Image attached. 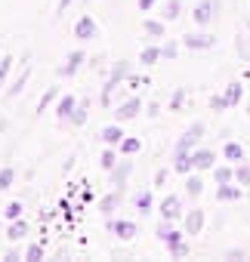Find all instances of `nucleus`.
Wrapping results in <instances>:
<instances>
[{
	"mask_svg": "<svg viewBox=\"0 0 250 262\" xmlns=\"http://www.w3.org/2000/svg\"><path fill=\"white\" fill-rule=\"evenodd\" d=\"M216 10H219V0H201V4L195 7V13H192V19L198 25H207V22H213Z\"/></svg>",
	"mask_w": 250,
	"mask_h": 262,
	"instance_id": "1",
	"label": "nucleus"
},
{
	"mask_svg": "<svg viewBox=\"0 0 250 262\" xmlns=\"http://www.w3.org/2000/svg\"><path fill=\"white\" fill-rule=\"evenodd\" d=\"M201 136H204V123H201V120H195V123L185 129V133H182V139L176 142V148H189V151H192V145H198V142H201Z\"/></svg>",
	"mask_w": 250,
	"mask_h": 262,
	"instance_id": "2",
	"label": "nucleus"
},
{
	"mask_svg": "<svg viewBox=\"0 0 250 262\" xmlns=\"http://www.w3.org/2000/svg\"><path fill=\"white\" fill-rule=\"evenodd\" d=\"M108 228H111L120 241H133V237H136V222H130V219H117V222L108 219Z\"/></svg>",
	"mask_w": 250,
	"mask_h": 262,
	"instance_id": "3",
	"label": "nucleus"
},
{
	"mask_svg": "<svg viewBox=\"0 0 250 262\" xmlns=\"http://www.w3.org/2000/svg\"><path fill=\"white\" fill-rule=\"evenodd\" d=\"M96 34H99L96 22H93L90 16H80V19H77V25H74V37H77V40H93Z\"/></svg>",
	"mask_w": 250,
	"mask_h": 262,
	"instance_id": "4",
	"label": "nucleus"
},
{
	"mask_svg": "<svg viewBox=\"0 0 250 262\" xmlns=\"http://www.w3.org/2000/svg\"><path fill=\"white\" fill-rule=\"evenodd\" d=\"M161 216H164L167 222H173V219H179V216H182V204H179V198H176V194H170V198H164V201H161Z\"/></svg>",
	"mask_w": 250,
	"mask_h": 262,
	"instance_id": "5",
	"label": "nucleus"
},
{
	"mask_svg": "<svg viewBox=\"0 0 250 262\" xmlns=\"http://www.w3.org/2000/svg\"><path fill=\"white\" fill-rule=\"evenodd\" d=\"M139 111H142V99H130V102H123V105H117L114 117H117V120H133V117H136Z\"/></svg>",
	"mask_w": 250,
	"mask_h": 262,
	"instance_id": "6",
	"label": "nucleus"
},
{
	"mask_svg": "<svg viewBox=\"0 0 250 262\" xmlns=\"http://www.w3.org/2000/svg\"><path fill=\"white\" fill-rule=\"evenodd\" d=\"M133 173V161H120L114 170H111V185H117V188H123L127 185V176Z\"/></svg>",
	"mask_w": 250,
	"mask_h": 262,
	"instance_id": "7",
	"label": "nucleus"
},
{
	"mask_svg": "<svg viewBox=\"0 0 250 262\" xmlns=\"http://www.w3.org/2000/svg\"><path fill=\"white\" fill-rule=\"evenodd\" d=\"M173 167H176V173H189V170L195 167L192 151H189V148H176V155H173Z\"/></svg>",
	"mask_w": 250,
	"mask_h": 262,
	"instance_id": "8",
	"label": "nucleus"
},
{
	"mask_svg": "<svg viewBox=\"0 0 250 262\" xmlns=\"http://www.w3.org/2000/svg\"><path fill=\"white\" fill-rule=\"evenodd\" d=\"M182 43H185L189 50H210V47L216 43V37H213V34H192V37H185Z\"/></svg>",
	"mask_w": 250,
	"mask_h": 262,
	"instance_id": "9",
	"label": "nucleus"
},
{
	"mask_svg": "<svg viewBox=\"0 0 250 262\" xmlns=\"http://www.w3.org/2000/svg\"><path fill=\"white\" fill-rule=\"evenodd\" d=\"M80 62H84V53H80V50H74V53L68 56V62H65V65L59 68V77H71V74H74V71L80 68Z\"/></svg>",
	"mask_w": 250,
	"mask_h": 262,
	"instance_id": "10",
	"label": "nucleus"
},
{
	"mask_svg": "<svg viewBox=\"0 0 250 262\" xmlns=\"http://www.w3.org/2000/svg\"><path fill=\"white\" fill-rule=\"evenodd\" d=\"M216 201H222V204H228V201H241V185H219L216 188Z\"/></svg>",
	"mask_w": 250,
	"mask_h": 262,
	"instance_id": "11",
	"label": "nucleus"
},
{
	"mask_svg": "<svg viewBox=\"0 0 250 262\" xmlns=\"http://www.w3.org/2000/svg\"><path fill=\"white\" fill-rule=\"evenodd\" d=\"M74 108H77V102H74L71 96H65V99H59V105H56V117H59V120H71Z\"/></svg>",
	"mask_w": 250,
	"mask_h": 262,
	"instance_id": "12",
	"label": "nucleus"
},
{
	"mask_svg": "<svg viewBox=\"0 0 250 262\" xmlns=\"http://www.w3.org/2000/svg\"><path fill=\"white\" fill-rule=\"evenodd\" d=\"M201 228H204V213H201V210H192V213L185 216V231H189V234H198Z\"/></svg>",
	"mask_w": 250,
	"mask_h": 262,
	"instance_id": "13",
	"label": "nucleus"
},
{
	"mask_svg": "<svg viewBox=\"0 0 250 262\" xmlns=\"http://www.w3.org/2000/svg\"><path fill=\"white\" fill-rule=\"evenodd\" d=\"M102 142H105V145H120V142H123L120 126H114V123H111V126H105V129H102Z\"/></svg>",
	"mask_w": 250,
	"mask_h": 262,
	"instance_id": "14",
	"label": "nucleus"
},
{
	"mask_svg": "<svg viewBox=\"0 0 250 262\" xmlns=\"http://www.w3.org/2000/svg\"><path fill=\"white\" fill-rule=\"evenodd\" d=\"M192 158H195V167H198V170H207V167H213V161H216V155H213V151H207V148L195 151Z\"/></svg>",
	"mask_w": 250,
	"mask_h": 262,
	"instance_id": "15",
	"label": "nucleus"
},
{
	"mask_svg": "<svg viewBox=\"0 0 250 262\" xmlns=\"http://www.w3.org/2000/svg\"><path fill=\"white\" fill-rule=\"evenodd\" d=\"M117 204H120V194H117V191H114V194H105V198L99 201V213H102V216H111Z\"/></svg>",
	"mask_w": 250,
	"mask_h": 262,
	"instance_id": "16",
	"label": "nucleus"
},
{
	"mask_svg": "<svg viewBox=\"0 0 250 262\" xmlns=\"http://www.w3.org/2000/svg\"><path fill=\"white\" fill-rule=\"evenodd\" d=\"M158 59H164V50H161V47H145V50H142V56H139V62H142V65H155Z\"/></svg>",
	"mask_w": 250,
	"mask_h": 262,
	"instance_id": "17",
	"label": "nucleus"
},
{
	"mask_svg": "<svg viewBox=\"0 0 250 262\" xmlns=\"http://www.w3.org/2000/svg\"><path fill=\"white\" fill-rule=\"evenodd\" d=\"M225 161L241 164V161H244V148H241L238 142H225Z\"/></svg>",
	"mask_w": 250,
	"mask_h": 262,
	"instance_id": "18",
	"label": "nucleus"
},
{
	"mask_svg": "<svg viewBox=\"0 0 250 262\" xmlns=\"http://www.w3.org/2000/svg\"><path fill=\"white\" fill-rule=\"evenodd\" d=\"M25 234H28V222H22V219L16 222V219H13V225H10V231H7V241H19V237H25Z\"/></svg>",
	"mask_w": 250,
	"mask_h": 262,
	"instance_id": "19",
	"label": "nucleus"
},
{
	"mask_svg": "<svg viewBox=\"0 0 250 262\" xmlns=\"http://www.w3.org/2000/svg\"><path fill=\"white\" fill-rule=\"evenodd\" d=\"M213 176H216V185H225V182L235 179V170H232V167H216Z\"/></svg>",
	"mask_w": 250,
	"mask_h": 262,
	"instance_id": "20",
	"label": "nucleus"
},
{
	"mask_svg": "<svg viewBox=\"0 0 250 262\" xmlns=\"http://www.w3.org/2000/svg\"><path fill=\"white\" fill-rule=\"evenodd\" d=\"M123 77H130V62H117L114 68H111V80H123Z\"/></svg>",
	"mask_w": 250,
	"mask_h": 262,
	"instance_id": "21",
	"label": "nucleus"
},
{
	"mask_svg": "<svg viewBox=\"0 0 250 262\" xmlns=\"http://www.w3.org/2000/svg\"><path fill=\"white\" fill-rule=\"evenodd\" d=\"M235 179H238V185H241V188H250V167H247V164H241V167L235 170Z\"/></svg>",
	"mask_w": 250,
	"mask_h": 262,
	"instance_id": "22",
	"label": "nucleus"
},
{
	"mask_svg": "<svg viewBox=\"0 0 250 262\" xmlns=\"http://www.w3.org/2000/svg\"><path fill=\"white\" fill-rule=\"evenodd\" d=\"M13 179H16L13 167H4V170H0V191H7V188L13 185Z\"/></svg>",
	"mask_w": 250,
	"mask_h": 262,
	"instance_id": "23",
	"label": "nucleus"
},
{
	"mask_svg": "<svg viewBox=\"0 0 250 262\" xmlns=\"http://www.w3.org/2000/svg\"><path fill=\"white\" fill-rule=\"evenodd\" d=\"M225 96H228V102H232V108L241 102V96H244V90H241V83H228V90H225Z\"/></svg>",
	"mask_w": 250,
	"mask_h": 262,
	"instance_id": "24",
	"label": "nucleus"
},
{
	"mask_svg": "<svg viewBox=\"0 0 250 262\" xmlns=\"http://www.w3.org/2000/svg\"><path fill=\"white\" fill-rule=\"evenodd\" d=\"M225 108H232L228 96H213V99H210V111H225Z\"/></svg>",
	"mask_w": 250,
	"mask_h": 262,
	"instance_id": "25",
	"label": "nucleus"
},
{
	"mask_svg": "<svg viewBox=\"0 0 250 262\" xmlns=\"http://www.w3.org/2000/svg\"><path fill=\"white\" fill-rule=\"evenodd\" d=\"M185 191H189V194H192V198H198V194H201V191H204V182H201V179H198V176H192V179H189V182H185Z\"/></svg>",
	"mask_w": 250,
	"mask_h": 262,
	"instance_id": "26",
	"label": "nucleus"
},
{
	"mask_svg": "<svg viewBox=\"0 0 250 262\" xmlns=\"http://www.w3.org/2000/svg\"><path fill=\"white\" fill-rule=\"evenodd\" d=\"M139 148H142L139 139H123V142H120V151H123V155H136Z\"/></svg>",
	"mask_w": 250,
	"mask_h": 262,
	"instance_id": "27",
	"label": "nucleus"
},
{
	"mask_svg": "<svg viewBox=\"0 0 250 262\" xmlns=\"http://www.w3.org/2000/svg\"><path fill=\"white\" fill-rule=\"evenodd\" d=\"M179 10H182V0H167L164 16H167V19H176V16H179Z\"/></svg>",
	"mask_w": 250,
	"mask_h": 262,
	"instance_id": "28",
	"label": "nucleus"
},
{
	"mask_svg": "<svg viewBox=\"0 0 250 262\" xmlns=\"http://www.w3.org/2000/svg\"><path fill=\"white\" fill-rule=\"evenodd\" d=\"M142 28H145V34H152V37H164V25H161V22H152V19H149Z\"/></svg>",
	"mask_w": 250,
	"mask_h": 262,
	"instance_id": "29",
	"label": "nucleus"
},
{
	"mask_svg": "<svg viewBox=\"0 0 250 262\" xmlns=\"http://www.w3.org/2000/svg\"><path fill=\"white\" fill-rule=\"evenodd\" d=\"M117 167V155L108 148V151H102V170H114Z\"/></svg>",
	"mask_w": 250,
	"mask_h": 262,
	"instance_id": "30",
	"label": "nucleus"
},
{
	"mask_svg": "<svg viewBox=\"0 0 250 262\" xmlns=\"http://www.w3.org/2000/svg\"><path fill=\"white\" fill-rule=\"evenodd\" d=\"M136 207H139V213H149V210H152V191H142V194L136 198Z\"/></svg>",
	"mask_w": 250,
	"mask_h": 262,
	"instance_id": "31",
	"label": "nucleus"
},
{
	"mask_svg": "<svg viewBox=\"0 0 250 262\" xmlns=\"http://www.w3.org/2000/svg\"><path fill=\"white\" fill-rule=\"evenodd\" d=\"M71 123H74V126L87 123V105H77V108H74V114H71Z\"/></svg>",
	"mask_w": 250,
	"mask_h": 262,
	"instance_id": "32",
	"label": "nucleus"
},
{
	"mask_svg": "<svg viewBox=\"0 0 250 262\" xmlns=\"http://www.w3.org/2000/svg\"><path fill=\"white\" fill-rule=\"evenodd\" d=\"M25 259H28V262L44 259V247H40V244H31V247H28V253H25Z\"/></svg>",
	"mask_w": 250,
	"mask_h": 262,
	"instance_id": "33",
	"label": "nucleus"
},
{
	"mask_svg": "<svg viewBox=\"0 0 250 262\" xmlns=\"http://www.w3.org/2000/svg\"><path fill=\"white\" fill-rule=\"evenodd\" d=\"M10 68H13V59H10V56H4V59H0V86H4V80H7V74H10Z\"/></svg>",
	"mask_w": 250,
	"mask_h": 262,
	"instance_id": "34",
	"label": "nucleus"
},
{
	"mask_svg": "<svg viewBox=\"0 0 250 262\" xmlns=\"http://www.w3.org/2000/svg\"><path fill=\"white\" fill-rule=\"evenodd\" d=\"M19 216H22V204H19V201H13V204L7 207V219H19Z\"/></svg>",
	"mask_w": 250,
	"mask_h": 262,
	"instance_id": "35",
	"label": "nucleus"
},
{
	"mask_svg": "<svg viewBox=\"0 0 250 262\" xmlns=\"http://www.w3.org/2000/svg\"><path fill=\"white\" fill-rule=\"evenodd\" d=\"M164 50V59H176L179 56V43H167V47H161Z\"/></svg>",
	"mask_w": 250,
	"mask_h": 262,
	"instance_id": "36",
	"label": "nucleus"
},
{
	"mask_svg": "<svg viewBox=\"0 0 250 262\" xmlns=\"http://www.w3.org/2000/svg\"><path fill=\"white\" fill-rule=\"evenodd\" d=\"M25 80H28V71H25V74H22V77H19L16 83H13V90H10V96H16V93H22V90H25Z\"/></svg>",
	"mask_w": 250,
	"mask_h": 262,
	"instance_id": "37",
	"label": "nucleus"
},
{
	"mask_svg": "<svg viewBox=\"0 0 250 262\" xmlns=\"http://www.w3.org/2000/svg\"><path fill=\"white\" fill-rule=\"evenodd\" d=\"M56 93H59V90H56V86H53V90H50V93H47V96H44V99H40V105H37V111H44V108H47V105H50V102H53V99H56Z\"/></svg>",
	"mask_w": 250,
	"mask_h": 262,
	"instance_id": "38",
	"label": "nucleus"
},
{
	"mask_svg": "<svg viewBox=\"0 0 250 262\" xmlns=\"http://www.w3.org/2000/svg\"><path fill=\"white\" fill-rule=\"evenodd\" d=\"M170 253H173V256H189V247L179 241V244H173V247H170Z\"/></svg>",
	"mask_w": 250,
	"mask_h": 262,
	"instance_id": "39",
	"label": "nucleus"
},
{
	"mask_svg": "<svg viewBox=\"0 0 250 262\" xmlns=\"http://www.w3.org/2000/svg\"><path fill=\"white\" fill-rule=\"evenodd\" d=\"M182 99H185V90H176V96H173L170 108H179V105H182Z\"/></svg>",
	"mask_w": 250,
	"mask_h": 262,
	"instance_id": "40",
	"label": "nucleus"
},
{
	"mask_svg": "<svg viewBox=\"0 0 250 262\" xmlns=\"http://www.w3.org/2000/svg\"><path fill=\"white\" fill-rule=\"evenodd\" d=\"M158 114H161V105H158V102H152V105H149V117H158Z\"/></svg>",
	"mask_w": 250,
	"mask_h": 262,
	"instance_id": "41",
	"label": "nucleus"
},
{
	"mask_svg": "<svg viewBox=\"0 0 250 262\" xmlns=\"http://www.w3.org/2000/svg\"><path fill=\"white\" fill-rule=\"evenodd\" d=\"M164 179H167V170H158L155 173V185H164Z\"/></svg>",
	"mask_w": 250,
	"mask_h": 262,
	"instance_id": "42",
	"label": "nucleus"
},
{
	"mask_svg": "<svg viewBox=\"0 0 250 262\" xmlns=\"http://www.w3.org/2000/svg\"><path fill=\"white\" fill-rule=\"evenodd\" d=\"M152 7H155V0H139V10H142V13L152 10Z\"/></svg>",
	"mask_w": 250,
	"mask_h": 262,
	"instance_id": "43",
	"label": "nucleus"
},
{
	"mask_svg": "<svg viewBox=\"0 0 250 262\" xmlns=\"http://www.w3.org/2000/svg\"><path fill=\"white\" fill-rule=\"evenodd\" d=\"M228 259H244V250H228Z\"/></svg>",
	"mask_w": 250,
	"mask_h": 262,
	"instance_id": "44",
	"label": "nucleus"
},
{
	"mask_svg": "<svg viewBox=\"0 0 250 262\" xmlns=\"http://www.w3.org/2000/svg\"><path fill=\"white\" fill-rule=\"evenodd\" d=\"M68 4H71V0H59V13H65V10H68Z\"/></svg>",
	"mask_w": 250,
	"mask_h": 262,
	"instance_id": "45",
	"label": "nucleus"
}]
</instances>
